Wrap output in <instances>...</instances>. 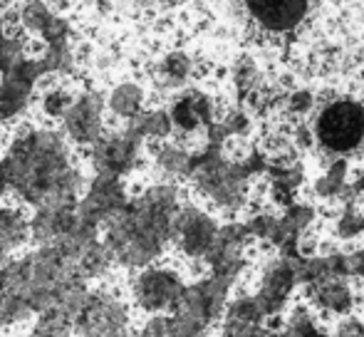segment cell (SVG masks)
<instances>
[{
    "label": "cell",
    "mask_w": 364,
    "mask_h": 337,
    "mask_svg": "<svg viewBox=\"0 0 364 337\" xmlns=\"http://www.w3.org/2000/svg\"><path fill=\"white\" fill-rule=\"evenodd\" d=\"M315 139L325 151L345 156L364 144V105L335 100L315 117Z\"/></svg>",
    "instance_id": "cell-1"
},
{
    "label": "cell",
    "mask_w": 364,
    "mask_h": 337,
    "mask_svg": "<svg viewBox=\"0 0 364 337\" xmlns=\"http://www.w3.org/2000/svg\"><path fill=\"white\" fill-rule=\"evenodd\" d=\"M129 323V305L119 295L95 293L85 300L73 328L80 337H127Z\"/></svg>",
    "instance_id": "cell-2"
},
{
    "label": "cell",
    "mask_w": 364,
    "mask_h": 337,
    "mask_svg": "<svg viewBox=\"0 0 364 337\" xmlns=\"http://www.w3.org/2000/svg\"><path fill=\"white\" fill-rule=\"evenodd\" d=\"M312 0H243L248 23L263 38L285 40L307 20Z\"/></svg>",
    "instance_id": "cell-3"
},
{
    "label": "cell",
    "mask_w": 364,
    "mask_h": 337,
    "mask_svg": "<svg viewBox=\"0 0 364 337\" xmlns=\"http://www.w3.org/2000/svg\"><path fill=\"white\" fill-rule=\"evenodd\" d=\"M186 283L171 268H141V273L132 280V303L146 315H166L181 300Z\"/></svg>",
    "instance_id": "cell-4"
},
{
    "label": "cell",
    "mask_w": 364,
    "mask_h": 337,
    "mask_svg": "<svg viewBox=\"0 0 364 337\" xmlns=\"http://www.w3.org/2000/svg\"><path fill=\"white\" fill-rule=\"evenodd\" d=\"M233 285L225 283V280L216 278H203L196 283L186 285L181 300L173 308V313L186 318L188 323L198 325L203 330H211L218 320H223V313L228 308V293Z\"/></svg>",
    "instance_id": "cell-5"
},
{
    "label": "cell",
    "mask_w": 364,
    "mask_h": 337,
    "mask_svg": "<svg viewBox=\"0 0 364 337\" xmlns=\"http://www.w3.org/2000/svg\"><path fill=\"white\" fill-rule=\"evenodd\" d=\"M297 285H300L297 265L290 258H275L265 265L263 273H260L258 293H255V300H258L265 320L285 313Z\"/></svg>",
    "instance_id": "cell-6"
},
{
    "label": "cell",
    "mask_w": 364,
    "mask_h": 337,
    "mask_svg": "<svg viewBox=\"0 0 364 337\" xmlns=\"http://www.w3.org/2000/svg\"><path fill=\"white\" fill-rule=\"evenodd\" d=\"M173 233L178 238V248L188 258H203L216 246V226L201 211H181V216L173 223Z\"/></svg>",
    "instance_id": "cell-7"
},
{
    "label": "cell",
    "mask_w": 364,
    "mask_h": 337,
    "mask_svg": "<svg viewBox=\"0 0 364 337\" xmlns=\"http://www.w3.org/2000/svg\"><path fill=\"white\" fill-rule=\"evenodd\" d=\"M307 300L315 305V310L325 315H337L345 318L352 315L357 308V295L352 290V285L340 275H330V278L320 280V283L307 285Z\"/></svg>",
    "instance_id": "cell-8"
},
{
    "label": "cell",
    "mask_w": 364,
    "mask_h": 337,
    "mask_svg": "<svg viewBox=\"0 0 364 337\" xmlns=\"http://www.w3.org/2000/svg\"><path fill=\"white\" fill-rule=\"evenodd\" d=\"M280 335L283 337H330V333L317 323L315 313H312L310 308H305V305H295V308L290 310Z\"/></svg>",
    "instance_id": "cell-9"
},
{
    "label": "cell",
    "mask_w": 364,
    "mask_h": 337,
    "mask_svg": "<svg viewBox=\"0 0 364 337\" xmlns=\"http://www.w3.org/2000/svg\"><path fill=\"white\" fill-rule=\"evenodd\" d=\"M223 320H233V323H245V325H265V315L260 310L255 295H238V298L228 300Z\"/></svg>",
    "instance_id": "cell-10"
},
{
    "label": "cell",
    "mask_w": 364,
    "mask_h": 337,
    "mask_svg": "<svg viewBox=\"0 0 364 337\" xmlns=\"http://www.w3.org/2000/svg\"><path fill=\"white\" fill-rule=\"evenodd\" d=\"M330 337H364V318L360 315H345L337 320V325L332 328Z\"/></svg>",
    "instance_id": "cell-11"
},
{
    "label": "cell",
    "mask_w": 364,
    "mask_h": 337,
    "mask_svg": "<svg viewBox=\"0 0 364 337\" xmlns=\"http://www.w3.org/2000/svg\"><path fill=\"white\" fill-rule=\"evenodd\" d=\"M342 278L364 280V248L342 255Z\"/></svg>",
    "instance_id": "cell-12"
},
{
    "label": "cell",
    "mask_w": 364,
    "mask_h": 337,
    "mask_svg": "<svg viewBox=\"0 0 364 337\" xmlns=\"http://www.w3.org/2000/svg\"><path fill=\"white\" fill-rule=\"evenodd\" d=\"M265 325H245L233 323V320H223L220 323V337H258L263 333Z\"/></svg>",
    "instance_id": "cell-13"
},
{
    "label": "cell",
    "mask_w": 364,
    "mask_h": 337,
    "mask_svg": "<svg viewBox=\"0 0 364 337\" xmlns=\"http://www.w3.org/2000/svg\"><path fill=\"white\" fill-rule=\"evenodd\" d=\"M258 337H283L278 333V330H270V328H263V333H260Z\"/></svg>",
    "instance_id": "cell-14"
}]
</instances>
